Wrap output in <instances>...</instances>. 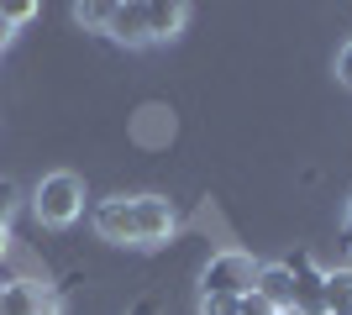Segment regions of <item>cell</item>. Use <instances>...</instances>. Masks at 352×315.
<instances>
[{
    "instance_id": "cell-8",
    "label": "cell",
    "mask_w": 352,
    "mask_h": 315,
    "mask_svg": "<svg viewBox=\"0 0 352 315\" xmlns=\"http://www.w3.org/2000/svg\"><path fill=\"white\" fill-rule=\"evenodd\" d=\"M184 21H190V5H168V0H158V5H147V43H168V37H179L184 32Z\"/></svg>"
},
{
    "instance_id": "cell-16",
    "label": "cell",
    "mask_w": 352,
    "mask_h": 315,
    "mask_svg": "<svg viewBox=\"0 0 352 315\" xmlns=\"http://www.w3.org/2000/svg\"><path fill=\"white\" fill-rule=\"evenodd\" d=\"M132 315H158V300H153V294H147V300H137Z\"/></svg>"
},
{
    "instance_id": "cell-13",
    "label": "cell",
    "mask_w": 352,
    "mask_h": 315,
    "mask_svg": "<svg viewBox=\"0 0 352 315\" xmlns=\"http://www.w3.org/2000/svg\"><path fill=\"white\" fill-rule=\"evenodd\" d=\"M16 200H21V189H16V179H0V226L16 215Z\"/></svg>"
},
{
    "instance_id": "cell-15",
    "label": "cell",
    "mask_w": 352,
    "mask_h": 315,
    "mask_svg": "<svg viewBox=\"0 0 352 315\" xmlns=\"http://www.w3.org/2000/svg\"><path fill=\"white\" fill-rule=\"evenodd\" d=\"M337 79H342V84L352 90V43H347V47L337 53Z\"/></svg>"
},
{
    "instance_id": "cell-18",
    "label": "cell",
    "mask_w": 352,
    "mask_h": 315,
    "mask_svg": "<svg viewBox=\"0 0 352 315\" xmlns=\"http://www.w3.org/2000/svg\"><path fill=\"white\" fill-rule=\"evenodd\" d=\"M342 231H347V242H352V205H347V215H342Z\"/></svg>"
},
{
    "instance_id": "cell-20",
    "label": "cell",
    "mask_w": 352,
    "mask_h": 315,
    "mask_svg": "<svg viewBox=\"0 0 352 315\" xmlns=\"http://www.w3.org/2000/svg\"><path fill=\"white\" fill-rule=\"evenodd\" d=\"M337 315H352V310H337Z\"/></svg>"
},
{
    "instance_id": "cell-14",
    "label": "cell",
    "mask_w": 352,
    "mask_h": 315,
    "mask_svg": "<svg viewBox=\"0 0 352 315\" xmlns=\"http://www.w3.org/2000/svg\"><path fill=\"white\" fill-rule=\"evenodd\" d=\"M236 315H279V310H274V305L252 289V294H242V300H236Z\"/></svg>"
},
{
    "instance_id": "cell-17",
    "label": "cell",
    "mask_w": 352,
    "mask_h": 315,
    "mask_svg": "<svg viewBox=\"0 0 352 315\" xmlns=\"http://www.w3.org/2000/svg\"><path fill=\"white\" fill-rule=\"evenodd\" d=\"M6 257H11V231L0 226V263H6Z\"/></svg>"
},
{
    "instance_id": "cell-9",
    "label": "cell",
    "mask_w": 352,
    "mask_h": 315,
    "mask_svg": "<svg viewBox=\"0 0 352 315\" xmlns=\"http://www.w3.org/2000/svg\"><path fill=\"white\" fill-rule=\"evenodd\" d=\"M352 310V268H326V315Z\"/></svg>"
},
{
    "instance_id": "cell-22",
    "label": "cell",
    "mask_w": 352,
    "mask_h": 315,
    "mask_svg": "<svg viewBox=\"0 0 352 315\" xmlns=\"http://www.w3.org/2000/svg\"><path fill=\"white\" fill-rule=\"evenodd\" d=\"M347 247H352V242H347Z\"/></svg>"
},
{
    "instance_id": "cell-12",
    "label": "cell",
    "mask_w": 352,
    "mask_h": 315,
    "mask_svg": "<svg viewBox=\"0 0 352 315\" xmlns=\"http://www.w3.org/2000/svg\"><path fill=\"white\" fill-rule=\"evenodd\" d=\"M200 315H236L232 294H200Z\"/></svg>"
},
{
    "instance_id": "cell-3",
    "label": "cell",
    "mask_w": 352,
    "mask_h": 315,
    "mask_svg": "<svg viewBox=\"0 0 352 315\" xmlns=\"http://www.w3.org/2000/svg\"><path fill=\"white\" fill-rule=\"evenodd\" d=\"M258 257L248 253V247H221V253H210V263L200 268V294H232V300H242V294H252V284H258Z\"/></svg>"
},
{
    "instance_id": "cell-1",
    "label": "cell",
    "mask_w": 352,
    "mask_h": 315,
    "mask_svg": "<svg viewBox=\"0 0 352 315\" xmlns=\"http://www.w3.org/2000/svg\"><path fill=\"white\" fill-rule=\"evenodd\" d=\"M95 237L111 247H163L179 231V210L163 195H111L95 205Z\"/></svg>"
},
{
    "instance_id": "cell-4",
    "label": "cell",
    "mask_w": 352,
    "mask_h": 315,
    "mask_svg": "<svg viewBox=\"0 0 352 315\" xmlns=\"http://www.w3.org/2000/svg\"><path fill=\"white\" fill-rule=\"evenodd\" d=\"M58 310H63V294L37 284V279H27V273L0 289V315H58Z\"/></svg>"
},
{
    "instance_id": "cell-19",
    "label": "cell",
    "mask_w": 352,
    "mask_h": 315,
    "mask_svg": "<svg viewBox=\"0 0 352 315\" xmlns=\"http://www.w3.org/2000/svg\"><path fill=\"white\" fill-rule=\"evenodd\" d=\"M6 37H11V27H6V21H0V47H6Z\"/></svg>"
},
{
    "instance_id": "cell-7",
    "label": "cell",
    "mask_w": 352,
    "mask_h": 315,
    "mask_svg": "<svg viewBox=\"0 0 352 315\" xmlns=\"http://www.w3.org/2000/svg\"><path fill=\"white\" fill-rule=\"evenodd\" d=\"M105 37H116V43H126V47H142L147 43V5H137V0L132 5H116Z\"/></svg>"
},
{
    "instance_id": "cell-21",
    "label": "cell",
    "mask_w": 352,
    "mask_h": 315,
    "mask_svg": "<svg viewBox=\"0 0 352 315\" xmlns=\"http://www.w3.org/2000/svg\"><path fill=\"white\" fill-rule=\"evenodd\" d=\"M279 315H289V310H279Z\"/></svg>"
},
{
    "instance_id": "cell-10",
    "label": "cell",
    "mask_w": 352,
    "mask_h": 315,
    "mask_svg": "<svg viewBox=\"0 0 352 315\" xmlns=\"http://www.w3.org/2000/svg\"><path fill=\"white\" fill-rule=\"evenodd\" d=\"M0 21H6V27H27V21H37V5H32V0H6V5H0Z\"/></svg>"
},
{
    "instance_id": "cell-11",
    "label": "cell",
    "mask_w": 352,
    "mask_h": 315,
    "mask_svg": "<svg viewBox=\"0 0 352 315\" xmlns=\"http://www.w3.org/2000/svg\"><path fill=\"white\" fill-rule=\"evenodd\" d=\"M111 11H116V5H74V21H79V27L105 32V27H111Z\"/></svg>"
},
{
    "instance_id": "cell-6",
    "label": "cell",
    "mask_w": 352,
    "mask_h": 315,
    "mask_svg": "<svg viewBox=\"0 0 352 315\" xmlns=\"http://www.w3.org/2000/svg\"><path fill=\"white\" fill-rule=\"evenodd\" d=\"M252 289H258L274 310H294V273H289V263H263Z\"/></svg>"
},
{
    "instance_id": "cell-5",
    "label": "cell",
    "mask_w": 352,
    "mask_h": 315,
    "mask_svg": "<svg viewBox=\"0 0 352 315\" xmlns=\"http://www.w3.org/2000/svg\"><path fill=\"white\" fill-rule=\"evenodd\" d=\"M289 273H294V310L289 315H326V268H316L310 253H294Z\"/></svg>"
},
{
    "instance_id": "cell-2",
    "label": "cell",
    "mask_w": 352,
    "mask_h": 315,
    "mask_svg": "<svg viewBox=\"0 0 352 315\" xmlns=\"http://www.w3.org/2000/svg\"><path fill=\"white\" fill-rule=\"evenodd\" d=\"M32 215H37V226H53V231L74 226L85 215V179L69 174V168L63 174H43L37 189H32Z\"/></svg>"
}]
</instances>
